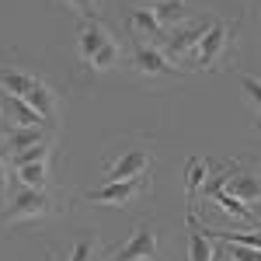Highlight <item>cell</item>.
Wrapping results in <instances>:
<instances>
[{"label":"cell","mask_w":261,"mask_h":261,"mask_svg":"<svg viewBox=\"0 0 261 261\" xmlns=\"http://www.w3.org/2000/svg\"><path fill=\"white\" fill-rule=\"evenodd\" d=\"M53 213V199L45 195V188H24L11 195V205L4 209V223H21V220H45Z\"/></svg>","instance_id":"obj_1"},{"label":"cell","mask_w":261,"mask_h":261,"mask_svg":"<svg viewBox=\"0 0 261 261\" xmlns=\"http://www.w3.org/2000/svg\"><path fill=\"white\" fill-rule=\"evenodd\" d=\"M133 66L140 70L143 77H150V81H174V77H181L178 66L167 60L157 45H146V42L133 45Z\"/></svg>","instance_id":"obj_2"},{"label":"cell","mask_w":261,"mask_h":261,"mask_svg":"<svg viewBox=\"0 0 261 261\" xmlns=\"http://www.w3.org/2000/svg\"><path fill=\"white\" fill-rule=\"evenodd\" d=\"M146 188H150V178L140 174V178H133V181H105L101 188H91L84 199L87 202H105V205H129V202L136 199L140 192H146Z\"/></svg>","instance_id":"obj_3"},{"label":"cell","mask_w":261,"mask_h":261,"mask_svg":"<svg viewBox=\"0 0 261 261\" xmlns=\"http://www.w3.org/2000/svg\"><path fill=\"white\" fill-rule=\"evenodd\" d=\"M140 258H157V226L150 220H143L133 237L122 244L119 251H112L108 261H140Z\"/></svg>","instance_id":"obj_4"},{"label":"cell","mask_w":261,"mask_h":261,"mask_svg":"<svg viewBox=\"0 0 261 261\" xmlns=\"http://www.w3.org/2000/svg\"><path fill=\"white\" fill-rule=\"evenodd\" d=\"M205 32H209V24H205V21L185 24V28H171V32H167V39L161 42V53L167 56V60H178V56H185L188 49H195V45L205 39Z\"/></svg>","instance_id":"obj_5"},{"label":"cell","mask_w":261,"mask_h":261,"mask_svg":"<svg viewBox=\"0 0 261 261\" xmlns=\"http://www.w3.org/2000/svg\"><path fill=\"white\" fill-rule=\"evenodd\" d=\"M223 49H226V24H223V21H213L209 32H205V39L195 45V66L213 70L216 60L223 56Z\"/></svg>","instance_id":"obj_6"},{"label":"cell","mask_w":261,"mask_h":261,"mask_svg":"<svg viewBox=\"0 0 261 261\" xmlns=\"http://www.w3.org/2000/svg\"><path fill=\"white\" fill-rule=\"evenodd\" d=\"M226 192L237 195L241 202H258L261 199V171H244L241 164L233 161L230 178H226Z\"/></svg>","instance_id":"obj_7"},{"label":"cell","mask_w":261,"mask_h":261,"mask_svg":"<svg viewBox=\"0 0 261 261\" xmlns=\"http://www.w3.org/2000/svg\"><path fill=\"white\" fill-rule=\"evenodd\" d=\"M146 167H150V153H143V150H125L115 164H108V171H105V181H133L146 174Z\"/></svg>","instance_id":"obj_8"},{"label":"cell","mask_w":261,"mask_h":261,"mask_svg":"<svg viewBox=\"0 0 261 261\" xmlns=\"http://www.w3.org/2000/svg\"><path fill=\"white\" fill-rule=\"evenodd\" d=\"M108 42H112V32H108V28H105L98 18H94V21H84V24H81V35H77V49H81V60L91 66V60L98 56V53L105 49V45H108Z\"/></svg>","instance_id":"obj_9"},{"label":"cell","mask_w":261,"mask_h":261,"mask_svg":"<svg viewBox=\"0 0 261 261\" xmlns=\"http://www.w3.org/2000/svg\"><path fill=\"white\" fill-rule=\"evenodd\" d=\"M188 261H213V254H216V247H213V241H209V233L202 230V223L195 213H188Z\"/></svg>","instance_id":"obj_10"},{"label":"cell","mask_w":261,"mask_h":261,"mask_svg":"<svg viewBox=\"0 0 261 261\" xmlns=\"http://www.w3.org/2000/svg\"><path fill=\"white\" fill-rule=\"evenodd\" d=\"M129 28H133V32H143V35L150 39V45H157V49H161V42L167 39V28L157 21V14H153L150 7L133 11V14H129Z\"/></svg>","instance_id":"obj_11"},{"label":"cell","mask_w":261,"mask_h":261,"mask_svg":"<svg viewBox=\"0 0 261 261\" xmlns=\"http://www.w3.org/2000/svg\"><path fill=\"white\" fill-rule=\"evenodd\" d=\"M4 112H7L11 125H21V129H35V125H42V115L24 98H18V94H4Z\"/></svg>","instance_id":"obj_12"},{"label":"cell","mask_w":261,"mask_h":261,"mask_svg":"<svg viewBox=\"0 0 261 261\" xmlns=\"http://www.w3.org/2000/svg\"><path fill=\"white\" fill-rule=\"evenodd\" d=\"M0 136H4V146H7V153H21V150H28V146H39V143L49 140L42 125H35V129H21V125H11V129H7V133H0Z\"/></svg>","instance_id":"obj_13"},{"label":"cell","mask_w":261,"mask_h":261,"mask_svg":"<svg viewBox=\"0 0 261 261\" xmlns=\"http://www.w3.org/2000/svg\"><path fill=\"white\" fill-rule=\"evenodd\" d=\"M213 167H216V164L205 161V157H188V164H185V188H188V199H195L202 188H205V181L213 178Z\"/></svg>","instance_id":"obj_14"},{"label":"cell","mask_w":261,"mask_h":261,"mask_svg":"<svg viewBox=\"0 0 261 261\" xmlns=\"http://www.w3.org/2000/svg\"><path fill=\"white\" fill-rule=\"evenodd\" d=\"M24 101H28V105L42 115V122H53V119H56V98H53V91H49V84H45V81L35 77V84H32V91L24 94Z\"/></svg>","instance_id":"obj_15"},{"label":"cell","mask_w":261,"mask_h":261,"mask_svg":"<svg viewBox=\"0 0 261 261\" xmlns=\"http://www.w3.org/2000/svg\"><path fill=\"white\" fill-rule=\"evenodd\" d=\"M32 84H35V73L0 66V87H4V94H18V98H24V94L32 91Z\"/></svg>","instance_id":"obj_16"},{"label":"cell","mask_w":261,"mask_h":261,"mask_svg":"<svg viewBox=\"0 0 261 261\" xmlns=\"http://www.w3.org/2000/svg\"><path fill=\"white\" fill-rule=\"evenodd\" d=\"M150 11L157 14V21H161L164 28H178L181 21H185V0H161Z\"/></svg>","instance_id":"obj_17"},{"label":"cell","mask_w":261,"mask_h":261,"mask_svg":"<svg viewBox=\"0 0 261 261\" xmlns=\"http://www.w3.org/2000/svg\"><path fill=\"white\" fill-rule=\"evenodd\" d=\"M49 153H53V143L45 140L39 146H28V150H21V153H11V167L18 171L24 164H49Z\"/></svg>","instance_id":"obj_18"},{"label":"cell","mask_w":261,"mask_h":261,"mask_svg":"<svg viewBox=\"0 0 261 261\" xmlns=\"http://www.w3.org/2000/svg\"><path fill=\"white\" fill-rule=\"evenodd\" d=\"M18 181L24 188H45L49 167H45V164H24V167H18Z\"/></svg>","instance_id":"obj_19"},{"label":"cell","mask_w":261,"mask_h":261,"mask_svg":"<svg viewBox=\"0 0 261 261\" xmlns=\"http://www.w3.org/2000/svg\"><path fill=\"white\" fill-rule=\"evenodd\" d=\"M94 251H98V241H94V233L87 230V233H81V237L73 241L70 258H66V261H94Z\"/></svg>","instance_id":"obj_20"},{"label":"cell","mask_w":261,"mask_h":261,"mask_svg":"<svg viewBox=\"0 0 261 261\" xmlns=\"http://www.w3.org/2000/svg\"><path fill=\"white\" fill-rule=\"evenodd\" d=\"M115 63H119V42L112 39V42H108V45L98 53V56L91 60V66H94V70H108V66H115Z\"/></svg>","instance_id":"obj_21"},{"label":"cell","mask_w":261,"mask_h":261,"mask_svg":"<svg viewBox=\"0 0 261 261\" xmlns=\"http://www.w3.org/2000/svg\"><path fill=\"white\" fill-rule=\"evenodd\" d=\"M241 91H244V98L251 101V105L258 108V115H261V81H258V77H251V73H244V77H241Z\"/></svg>","instance_id":"obj_22"},{"label":"cell","mask_w":261,"mask_h":261,"mask_svg":"<svg viewBox=\"0 0 261 261\" xmlns=\"http://www.w3.org/2000/svg\"><path fill=\"white\" fill-rule=\"evenodd\" d=\"M230 261H261V251L258 247H244V244H223Z\"/></svg>","instance_id":"obj_23"},{"label":"cell","mask_w":261,"mask_h":261,"mask_svg":"<svg viewBox=\"0 0 261 261\" xmlns=\"http://www.w3.org/2000/svg\"><path fill=\"white\" fill-rule=\"evenodd\" d=\"M66 4H70L84 21H94V18H98V0H66Z\"/></svg>","instance_id":"obj_24"},{"label":"cell","mask_w":261,"mask_h":261,"mask_svg":"<svg viewBox=\"0 0 261 261\" xmlns=\"http://www.w3.org/2000/svg\"><path fill=\"white\" fill-rule=\"evenodd\" d=\"M4 188H7V164L0 157V205H4Z\"/></svg>","instance_id":"obj_25"},{"label":"cell","mask_w":261,"mask_h":261,"mask_svg":"<svg viewBox=\"0 0 261 261\" xmlns=\"http://www.w3.org/2000/svg\"><path fill=\"white\" fill-rule=\"evenodd\" d=\"M213 261H230V254H226V247H223V244L216 247V254H213Z\"/></svg>","instance_id":"obj_26"},{"label":"cell","mask_w":261,"mask_h":261,"mask_svg":"<svg viewBox=\"0 0 261 261\" xmlns=\"http://www.w3.org/2000/svg\"><path fill=\"white\" fill-rule=\"evenodd\" d=\"M0 119H4V91H0Z\"/></svg>","instance_id":"obj_27"},{"label":"cell","mask_w":261,"mask_h":261,"mask_svg":"<svg viewBox=\"0 0 261 261\" xmlns=\"http://www.w3.org/2000/svg\"><path fill=\"white\" fill-rule=\"evenodd\" d=\"M140 261H157V258H140Z\"/></svg>","instance_id":"obj_28"},{"label":"cell","mask_w":261,"mask_h":261,"mask_svg":"<svg viewBox=\"0 0 261 261\" xmlns=\"http://www.w3.org/2000/svg\"><path fill=\"white\" fill-rule=\"evenodd\" d=\"M153 4H161V0H150V7H153Z\"/></svg>","instance_id":"obj_29"},{"label":"cell","mask_w":261,"mask_h":261,"mask_svg":"<svg viewBox=\"0 0 261 261\" xmlns=\"http://www.w3.org/2000/svg\"><path fill=\"white\" fill-rule=\"evenodd\" d=\"M258 223H261V216H258Z\"/></svg>","instance_id":"obj_30"}]
</instances>
